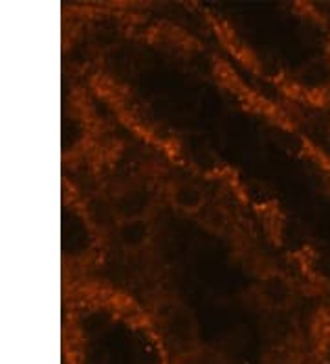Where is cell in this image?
I'll use <instances>...</instances> for the list:
<instances>
[{
  "instance_id": "6da1fadb",
  "label": "cell",
  "mask_w": 330,
  "mask_h": 364,
  "mask_svg": "<svg viewBox=\"0 0 330 364\" xmlns=\"http://www.w3.org/2000/svg\"><path fill=\"white\" fill-rule=\"evenodd\" d=\"M72 81L118 127L215 193L319 302H330V142L220 52L180 2L88 4Z\"/></svg>"
},
{
  "instance_id": "7a4b0ae2",
  "label": "cell",
  "mask_w": 330,
  "mask_h": 364,
  "mask_svg": "<svg viewBox=\"0 0 330 364\" xmlns=\"http://www.w3.org/2000/svg\"><path fill=\"white\" fill-rule=\"evenodd\" d=\"M65 186L96 234L90 276L153 316L175 364H310L319 300L233 210L128 136L72 85Z\"/></svg>"
},
{
  "instance_id": "3957f363",
  "label": "cell",
  "mask_w": 330,
  "mask_h": 364,
  "mask_svg": "<svg viewBox=\"0 0 330 364\" xmlns=\"http://www.w3.org/2000/svg\"><path fill=\"white\" fill-rule=\"evenodd\" d=\"M244 74L316 122L330 114V2H180Z\"/></svg>"
},
{
  "instance_id": "277c9868",
  "label": "cell",
  "mask_w": 330,
  "mask_h": 364,
  "mask_svg": "<svg viewBox=\"0 0 330 364\" xmlns=\"http://www.w3.org/2000/svg\"><path fill=\"white\" fill-rule=\"evenodd\" d=\"M62 364H175L136 298L99 276L65 280Z\"/></svg>"
},
{
  "instance_id": "5b68a950",
  "label": "cell",
  "mask_w": 330,
  "mask_h": 364,
  "mask_svg": "<svg viewBox=\"0 0 330 364\" xmlns=\"http://www.w3.org/2000/svg\"><path fill=\"white\" fill-rule=\"evenodd\" d=\"M310 364H330V302L316 306L308 326Z\"/></svg>"
},
{
  "instance_id": "8992f818",
  "label": "cell",
  "mask_w": 330,
  "mask_h": 364,
  "mask_svg": "<svg viewBox=\"0 0 330 364\" xmlns=\"http://www.w3.org/2000/svg\"><path fill=\"white\" fill-rule=\"evenodd\" d=\"M323 127H325V134H326V138H329V142H330V114L326 116V120L323 122Z\"/></svg>"
}]
</instances>
